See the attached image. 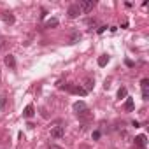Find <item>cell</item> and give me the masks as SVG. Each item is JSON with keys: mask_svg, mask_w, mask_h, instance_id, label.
<instances>
[{"mask_svg": "<svg viewBox=\"0 0 149 149\" xmlns=\"http://www.w3.org/2000/svg\"><path fill=\"white\" fill-rule=\"evenodd\" d=\"M77 6H79L81 13H90L95 7V2H93V0H83V2H79Z\"/></svg>", "mask_w": 149, "mask_h": 149, "instance_id": "7a4b0ae2", "label": "cell"}, {"mask_svg": "<svg viewBox=\"0 0 149 149\" xmlns=\"http://www.w3.org/2000/svg\"><path fill=\"white\" fill-rule=\"evenodd\" d=\"M84 84H86V88H84V90H86V91H91V90H93V86H95V81H93L91 77H86V79H84Z\"/></svg>", "mask_w": 149, "mask_h": 149, "instance_id": "9c48e42d", "label": "cell"}, {"mask_svg": "<svg viewBox=\"0 0 149 149\" xmlns=\"http://www.w3.org/2000/svg\"><path fill=\"white\" fill-rule=\"evenodd\" d=\"M125 111H133V100L132 98H126V102H125Z\"/></svg>", "mask_w": 149, "mask_h": 149, "instance_id": "4fadbf2b", "label": "cell"}, {"mask_svg": "<svg viewBox=\"0 0 149 149\" xmlns=\"http://www.w3.org/2000/svg\"><path fill=\"white\" fill-rule=\"evenodd\" d=\"M33 114H35V112H33V105H26V107H25V111H23V116L30 119Z\"/></svg>", "mask_w": 149, "mask_h": 149, "instance_id": "ba28073f", "label": "cell"}, {"mask_svg": "<svg viewBox=\"0 0 149 149\" xmlns=\"http://www.w3.org/2000/svg\"><path fill=\"white\" fill-rule=\"evenodd\" d=\"M84 109H86V104L84 102H76V104H74V111H76V112H81Z\"/></svg>", "mask_w": 149, "mask_h": 149, "instance_id": "30bf717a", "label": "cell"}, {"mask_svg": "<svg viewBox=\"0 0 149 149\" xmlns=\"http://www.w3.org/2000/svg\"><path fill=\"white\" fill-rule=\"evenodd\" d=\"M77 39H81V33H74V35H72V39H70V44H76V42H77Z\"/></svg>", "mask_w": 149, "mask_h": 149, "instance_id": "2e32d148", "label": "cell"}, {"mask_svg": "<svg viewBox=\"0 0 149 149\" xmlns=\"http://www.w3.org/2000/svg\"><path fill=\"white\" fill-rule=\"evenodd\" d=\"M146 144H147L146 135H139V137H135V146H137L139 149H146Z\"/></svg>", "mask_w": 149, "mask_h": 149, "instance_id": "8992f818", "label": "cell"}, {"mask_svg": "<svg viewBox=\"0 0 149 149\" xmlns=\"http://www.w3.org/2000/svg\"><path fill=\"white\" fill-rule=\"evenodd\" d=\"M126 93H128V91H126V88H119V90H118V98H125V97H126Z\"/></svg>", "mask_w": 149, "mask_h": 149, "instance_id": "9a60e30c", "label": "cell"}, {"mask_svg": "<svg viewBox=\"0 0 149 149\" xmlns=\"http://www.w3.org/2000/svg\"><path fill=\"white\" fill-rule=\"evenodd\" d=\"M4 61H6V65H7V67H11V68H14V67H16V60H14V56H13V54H7Z\"/></svg>", "mask_w": 149, "mask_h": 149, "instance_id": "52a82bcc", "label": "cell"}, {"mask_svg": "<svg viewBox=\"0 0 149 149\" xmlns=\"http://www.w3.org/2000/svg\"><path fill=\"white\" fill-rule=\"evenodd\" d=\"M54 26H58V19H49V21H46V28H54Z\"/></svg>", "mask_w": 149, "mask_h": 149, "instance_id": "5bb4252c", "label": "cell"}, {"mask_svg": "<svg viewBox=\"0 0 149 149\" xmlns=\"http://www.w3.org/2000/svg\"><path fill=\"white\" fill-rule=\"evenodd\" d=\"M140 86H142V90H147L149 88V79H142L140 81Z\"/></svg>", "mask_w": 149, "mask_h": 149, "instance_id": "e0dca14e", "label": "cell"}, {"mask_svg": "<svg viewBox=\"0 0 149 149\" xmlns=\"http://www.w3.org/2000/svg\"><path fill=\"white\" fill-rule=\"evenodd\" d=\"M47 149H63V147H61V146H56V144H49Z\"/></svg>", "mask_w": 149, "mask_h": 149, "instance_id": "ffe728a7", "label": "cell"}, {"mask_svg": "<svg viewBox=\"0 0 149 149\" xmlns=\"http://www.w3.org/2000/svg\"><path fill=\"white\" fill-rule=\"evenodd\" d=\"M107 63H109V56H107V54H104V56L98 58V65H100V67H105Z\"/></svg>", "mask_w": 149, "mask_h": 149, "instance_id": "7c38bea8", "label": "cell"}, {"mask_svg": "<svg viewBox=\"0 0 149 149\" xmlns=\"http://www.w3.org/2000/svg\"><path fill=\"white\" fill-rule=\"evenodd\" d=\"M6 102H7V98H6V97H0V111H4V107H6Z\"/></svg>", "mask_w": 149, "mask_h": 149, "instance_id": "ac0fdd59", "label": "cell"}, {"mask_svg": "<svg viewBox=\"0 0 149 149\" xmlns=\"http://www.w3.org/2000/svg\"><path fill=\"white\" fill-rule=\"evenodd\" d=\"M91 116H93V114H91V111H90L88 107H86L84 111H81V112H77V118H79L81 121H90V119H91Z\"/></svg>", "mask_w": 149, "mask_h": 149, "instance_id": "5b68a950", "label": "cell"}, {"mask_svg": "<svg viewBox=\"0 0 149 149\" xmlns=\"http://www.w3.org/2000/svg\"><path fill=\"white\" fill-rule=\"evenodd\" d=\"M68 18H77L79 14H81V9H79V6L77 4H72L70 7H68Z\"/></svg>", "mask_w": 149, "mask_h": 149, "instance_id": "277c9868", "label": "cell"}, {"mask_svg": "<svg viewBox=\"0 0 149 149\" xmlns=\"http://www.w3.org/2000/svg\"><path fill=\"white\" fill-rule=\"evenodd\" d=\"M63 135H65V126H54L51 130V137L53 139H61Z\"/></svg>", "mask_w": 149, "mask_h": 149, "instance_id": "3957f363", "label": "cell"}, {"mask_svg": "<svg viewBox=\"0 0 149 149\" xmlns=\"http://www.w3.org/2000/svg\"><path fill=\"white\" fill-rule=\"evenodd\" d=\"M61 88H67V91H70V93H76V95H81V97H84L88 91L83 88V86H77V84H68V86H61Z\"/></svg>", "mask_w": 149, "mask_h": 149, "instance_id": "6da1fadb", "label": "cell"}, {"mask_svg": "<svg viewBox=\"0 0 149 149\" xmlns=\"http://www.w3.org/2000/svg\"><path fill=\"white\" fill-rule=\"evenodd\" d=\"M2 18H4V21H6V23H9V25H13V23H14V16H13L11 13H4V16H2Z\"/></svg>", "mask_w": 149, "mask_h": 149, "instance_id": "8fae6325", "label": "cell"}, {"mask_svg": "<svg viewBox=\"0 0 149 149\" xmlns=\"http://www.w3.org/2000/svg\"><path fill=\"white\" fill-rule=\"evenodd\" d=\"M142 98H144V100L149 98V91H147V90H142Z\"/></svg>", "mask_w": 149, "mask_h": 149, "instance_id": "d6986e66", "label": "cell"}]
</instances>
